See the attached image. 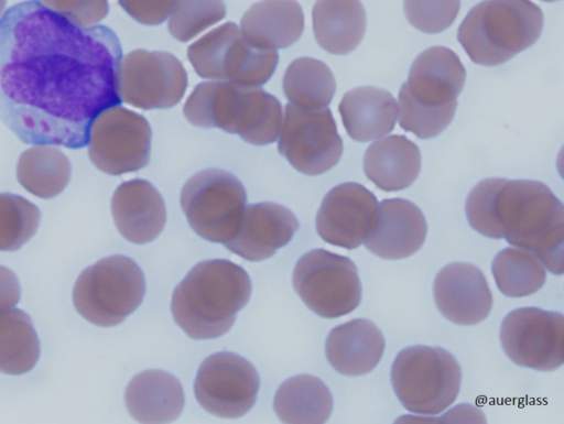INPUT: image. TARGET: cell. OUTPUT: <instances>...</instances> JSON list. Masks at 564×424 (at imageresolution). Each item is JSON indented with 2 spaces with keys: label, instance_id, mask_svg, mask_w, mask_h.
<instances>
[{
  "label": "cell",
  "instance_id": "cell-5",
  "mask_svg": "<svg viewBox=\"0 0 564 424\" xmlns=\"http://www.w3.org/2000/svg\"><path fill=\"white\" fill-rule=\"evenodd\" d=\"M183 112L196 127L219 128L254 145L273 143L283 120L282 105L273 95L232 81L198 84Z\"/></svg>",
  "mask_w": 564,
  "mask_h": 424
},
{
  "label": "cell",
  "instance_id": "cell-7",
  "mask_svg": "<svg viewBox=\"0 0 564 424\" xmlns=\"http://www.w3.org/2000/svg\"><path fill=\"white\" fill-rule=\"evenodd\" d=\"M462 370L456 358L441 347L412 346L401 350L391 367V383L410 412L433 416L456 400Z\"/></svg>",
  "mask_w": 564,
  "mask_h": 424
},
{
  "label": "cell",
  "instance_id": "cell-24",
  "mask_svg": "<svg viewBox=\"0 0 564 424\" xmlns=\"http://www.w3.org/2000/svg\"><path fill=\"white\" fill-rule=\"evenodd\" d=\"M338 111L348 135L355 141L367 142L394 129L398 104L384 89L361 86L344 95Z\"/></svg>",
  "mask_w": 564,
  "mask_h": 424
},
{
  "label": "cell",
  "instance_id": "cell-8",
  "mask_svg": "<svg viewBox=\"0 0 564 424\" xmlns=\"http://www.w3.org/2000/svg\"><path fill=\"white\" fill-rule=\"evenodd\" d=\"M144 293L141 268L131 258L115 254L82 271L73 289V303L89 323L112 327L140 306Z\"/></svg>",
  "mask_w": 564,
  "mask_h": 424
},
{
  "label": "cell",
  "instance_id": "cell-15",
  "mask_svg": "<svg viewBox=\"0 0 564 424\" xmlns=\"http://www.w3.org/2000/svg\"><path fill=\"white\" fill-rule=\"evenodd\" d=\"M500 341L516 365L555 370L564 362V316L538 307L517 308L502 320Z\"/></svg>",
  "mask_w": 564,
  "mask_h": 424
},
{
  "label": "cell",
  "instance_id": "cell-6",
  "mask_svg": "<svg viewBox=\"0 0 564 424\" xmlns=\"http://www.w3.org/2000/svg\"><path fill=\"white\" fill-rule=\"evenodd\" d=\"M543 24V12L531 0H485L464 18L457 40L474 63L496 66L532 46Z\"/></svg>",
  "mask_w": 564,
  "mask_h": 424
},
{
  "label": "cell",
  "instance_id": "cell-13",
  "mask_svg": "<svg viewBox=\"0 0 564 424\" xmlns=\"http://www.w3.org/2000/svg\"><path fill=\"white\" fill-rule=\"evenodd\" d=\"M278 150L305 175H319L334 167L343 154V140L328 107L284 109Z\"/></svg>",
  "mask_w": 564,
  "mask_h": 424
},
{
  "label": "cell",
  "instance_id": "cell-23",
  "mask_svg": "<svg viewBox=\"0 0 564 424\" xmlns=\"http://www.w3.org/2000/svg\"><path fill=\"white\" fill-rule=\"evenodd\" d=\"M130 415L141 423H169L183 411L185 398L180 381L162 370L134 376L124 392Z\"/></svg>",
  "mask_w": 564,
  "mask_h": 424
},
{
  "label": "cell",
  "instance_id": "cell-10",
  "mask_svg": "<svg viewBox=\"0 0 564 424\" xmlns=\"http://www.w3.org/2000/svg\"><path fill=\"white\" fill-rule=\"evenodd\" d=\"M247 203L242 183L230 172L208 168L184 184L181 206L192 229L203 239L225 243L232 238Z\"/></svg>",
  "mask_w": 564,
  "mask_h": 424
},
{
  "label": "cell",
  "instance_id": "cell-26",
  "mask_svg": "<svg viewBox=\"0 0 564 424\" xmlns=\"http://www.w3.org/2000/svg\"><path fill=\"white\" fill-rule=\"evenodd\" d=\"M240 30L253 44L279 50L294 44L304 30V14L296 0H261L240 21Z\"/></svg>",
  "mask_w": 564,
  "mask_h": 424
},
{
  "label": "cell",
  "instance_id": "cell-36",
  "mask_svg": "<svg viewBox=\"0 0 564 424\" xmlns=\"http://www.w3.org/2000/svg\"><path fill=\"white\" fill-rule=\"evenodd\" d=\"M43 6L82 28L96 25L109 11L108 0H40Z\"/></svg>",
  "mask_w": 564,
  "mask_h": 424
},
{
  "label": "cell",
  "instance_id": "cell-19",
  "mask_svg": "<svg viewBox=\"0 0 564 424\" xmlns=\"http://www.w3.org/2000/svg\"><path fill=\"white\" fill-rule=\"evenodd\" d=\"M299 227L289 208L275 203H256L245 207L237 231L224 244L248 261H261L288 244Z\"/></svg>",
  "mask_w": 564,
  "mask_h": 424
},
{
  "label": "cell",
  "instance_id": "cell-4",
  "mask_svg": "<svg viewBox=\"0 0 564 424\" xmlns=\"http://www.w3.org/2000/svg\"><path fill=\"white\" fill-rule=\"evenodd\" d=\"M466 80L459 57L444 46L423 51L412 63L399 91V124L420 139H431L454 119Z\"/></svg>",
  "mask_w": 564,
  "mask_h": 424
},
{
  "label": "cell",
  "instance_id": "cell-9",
  "mask_svg": "<svg viewBox=\"0 0 564 424\" xmlns=\"http://www.w3.org/2000/svg\"><path fill=\"white\" fill-rule=\"evenodd\" d=\"M187 58L204 79L248 86L265 84L279 63L275 50L251 43L234 22L217 26L191 44Z\"/></svg>",
  "mask_w": 564,
  "mask_h": 424
},
{
  "label": "cell",
  "instance_id": "cell-17",
  "mask_svg": "<svg viewBox=\"0 0 564 424\" xmlns=\"http://www.w3.org/2000/svg\"><path fill=\"white\" fill-rule=\"evenodd\" d=\"M379 203L372 192L359 183L333 187L324 197L316 216V229L327 243L352 250L376 230Z\"/></svg>",
  "mask_w": 564,
  "mask_h": 424
},
{
  "label": "cell",
  "instance_id": "cell-35",
  "mask_svg": "<svg viewBox=\"0 0 564 424\" xmlns=\"http://www.w3.org/2000/svg\"><path fill=\"white\" fill-rule=\"evenodd\" d=\"M403 8L412 26L434 34L453 24L460 9V0H404Z\"/></svg>",
  "mask_w": 564,
  "mask_h": 424
},
{
  "label": "cell",
  "instance_id": "cell-34",
  "mask_svg": "<svg viewBox=\"0 0 564 424\" xmlns=\"http://www.w3.org/2000/svg\"><path fill=\"white\" fill-rule=\"evenodd\" d=\"M226 17L223 0H177L169 20V32L188 42Z\"/></svg>",
  "mask_w": 564,
  "mask_h": 424
},
{
  "label": "cell",
  "instance_id": "cell-29",
  "mask_svg": "<svg viewBox=\"0 0 564 424\" xmlns=\"http://www.w3.org/2000/svg\"><path fill=\"white\" fill-rule=\"evenodd\" d=\"M72 174L68 157L53 145H34L23 151L17 164V178L29 193L53 198L67 186Z\"/></svg>",
  "mask_w": 564,
  "mask_h": 424
},
{
  "label": "cell",
  "instance_id": "cell-38",
  "mask_svg": "<svg viewBox=\"0 0 564 424\" xmlns=\"http://www.w3.org/2000/svg\"><path fill=\"white\" fill-rule=\"evenodd\" d=\"M21 297L20 282L14 272L0 265V312L17 305Z\"/></svg>",
  "mask_w": 564,
  "mask_h": 424
},
{
  "label": "cell",
  "instance_id": "cell-11",
  "mask_svg": "<svg viewBox=\"0 0 564 424\" xmlns=\"http://www.w3.org/2000/svg\"><path fill=\"white\" fill-rule=\"evenodd\" d=\"M293 287L305 305L324 318L351 313L361 301V283L348 257L315 249L303 254L293 271Z\"/></svg>",
  "mask_w": 564,
  "mask_h": 424
},
{
  "label": "cell",
  "instance_id": "cell-16",
  "mask_svg": "<svg viewBox=\"0 0 564 424\" xmlns=\"http://www.w3.org/2000/svg\"><path fill=\"white\" fill-rule=\"evenodd\" d=\"M259 385V374L246 358L220 351L202 362L194 392L207 412L219 417L237 418L251 410Z\"/></svg>",
  "mask_w": 564,
  "mask_h": 424
},
{
  "label": "cell",
  "instance_id": "cell-3",
  "mask_svg": "<svg viewBox=\"0 0 564 424\" xmlns=\"http://www.w3.org/2000/svg\"><path fill=\"white\" fill-rule=\"evenodd\" d=\"M250 294L251 281L245 269L225 259L205 260L176 285L171 311L188 337L213 339L231 328Z\"/></svg>",
  "mask_w": 564,
  "mask_h": 424
},
{
  "label": "cell",
  "instance_id": "cell-1",
  "mask_svg": "<svg viewBox=\"0 0 564 424\" xmlns=\"http://www.w3.org/2000/svg\"><path fill=\"white\" fill-rule=\"evenodd\" d=\"M121 45L106 25L82 28L36 0L0 18V120L24 143L83 149L93 121L121 104Z\"/></svg>",
  "mask_w": 564,
  "mask_h": 424
},
{
  "label": "cell",
  "instance_id": "cell-12",
  "mask_svg": "<svg viewBox=\"0 0 564 424\" xmlns=\"http://www.w3.org/2000/svg\"><path fill=\"white\" fill-rule=\"evenodd\" d=\"M151 139V127L142 115L120 105L109 107L90 126L88 155L106 174L135 172L149 163Z\"/></svg>",
  "mask_w": 564,
  "mask_h": 424
},
{
  "label": "cell",
  "instance_id": "cell-28",
  "mask_svg": "<svg viewBox=\"0 0 564 424\" xmlns=\"http://www.w3.org/2000/svg\"><path fill=\"white\" fill-rule=\"evenodd\" d=\"M273 406L284 423H324L332 414L333 396L321 379L299 374L282 382Z\"/></svg>",
  "mask_w": 564,
  "mask_h": 424
},
{
  "label": "cell",
  "instance_id": "cell-31",
  "mask_svg": "<svg viewBox=\"0 0 564 424\" xmlns=\"http://www.w3.org/2000/svg\"><path fill=\"white\" fill-rule=\"evenodd\" d=\"M282 86L290 104L315 109L330 104L336 80L329 67L322 61L300 57L286 68Z\"/></svg>",
  "mask_w": 564,
  "mask_h": 424
},
{
  "label": "cell",
  "instance_id": "cell-30",
  "mask_svg": "<svg viewBox=\"0 0 564 424\" xmlns=\"http://www.w3.org/2000/svg\"><path fill=\"white\" fill-rule=\"evenodd\" d=\"M41 348L31 317L19 308L0 312V372L19 376L36 365Z\"/></svg>",
  "mask_w": 564,
  "mask_h": 424
},
{
  "label": "cell",
  "instance_id": "cell-20",
  "mask_svg": "<svg viewBox=\"0 0 564 424\" xmlns=\"http://www.w3.org/2000/svg\"><path fill=\"white\" fill-rule=\"evenodd\" d=\"M111 213L120 235L132 243H148L162 232L166 221L164 200L148 181L121 183L111 198Z\"/></svg>",
  "mask_w": 564,
  "mask_h": 424
},
{
  "label": "cell",
  "instance_id": "cell-14",
  "mask_svg": "<svg viewBox=\"0 0 564 424\" xmlns=\"http://www.w3.org/2000/svg\"><path fill=\"white\" fill-rule=\"evenodd\" d=\"M187 73L171 53L134 50L121 58L118 89L122 101L143 110L167 109L180 102Z\"/></svg>",
  "mask_w": 564,
  "mask_h": 424
},
{
  "label": "cell",
  "instance_id": "cell-25",
  "mask_svg": "<svg viewBox=\"0 0 564 424\" xmlns=\"http://www.w3.org/2000/svg\"><path fill=\"white\" fill-rule=\"evenodd\" d=\"M421 171V152L405 135L392 134L370 144L364 156L366 176L384 192L412 185Z\"/></svg>",
  "mask_w": 564,
  "mask_h": 424
},
{
  "label": "cell",
  "instance_id": "cell-33",
  "mask_svg": "<svg viewBox=\"0 0 564 424\" xmlns=\"http://www.w3.org/2000/svg\"><path fill=\"white\" fill-rule=\"evenodd\" d=\"M40 209L26 198L0 193V251H15L36 232Z\"/></svg>",
  "mask_w": 564,
  "mask_h": 424
},
{
  "label": "cell",
  "instance_id": "cell-18",
  "mask_svg": "<svg viewBox=\"0 0 564 424\" xmlns=\"http://www.w3.org/2000/svg\"><path fill=\"white\" fill-rule=\"evenodd\" d=\"M433 293L441 314L462 326L482 322L492 307L491 291L484 273L466 262H453L441 269Z\"/></svg>",
  "mask_w": 564,
  "mask_h": 424
},
{
  "label": "cell",
  "instance_id": "cell-21",
  "mask_svg": "<svg viewBox=\"0 0 564 424\" xmlns=\"http://www.w3.org/2000/svg\"><path fill=\"white\" fill-rule=\"evenodd\" d=\"M426 233L425 217L415 204L403 198H386L379 204L377 228L364 243L379 258L398 260L420 250Z\"/></svg>",
  "mask_w": 564,
  "mask_h": 424
},
{
  "label": "cell",
  "instance_id": "cell-22",
  "mask_svg": "<svg viewBox=\"0 0 564 424\" xmlns=\"http://www.w3.org/2000/svg\"><path fill=\"white\" fill-rule=\"evenodd\" d=\"M386 340L381 330L370 320L357 318L333 328L325 350L330 366L344 376H362L379 363Z\"/></svg>",
  "mask_w": 564,
  "mask_h": 424
},
{
  "label": "cell",
  "instance_id": "cell-32",
  "mask_svg": "<svg viewBox=\"0 0 564 424\" xmlns=\"http://www.w3.org/2000/svg\"><path fill=\"white\" fill-rule=\"evenodd\" d=\"M496 284L509 297L528 296L539 291L545 283L546 270L543 262L532 251L509 247L499 251L491 265Z\"/></svg>",
  "mask_w": 564,
  "mask_h": 424
},
{
  "label": "cell",
  "instance_id": "cell-2",
  "mask_svg": "<svg viewBox=\"0 0 564 424\" xmlns=\"http://www.w3.org/2000/svg\"><path fill=\"white\" fill-rule=\"evenodd\" d=\"M473 229L535 253L553 274L564 271V206L542 182L486 178L469 192Z\"/></svg>",
  "mask_w": 564,
  "mask_h": 424
},
{
  "label": "cell",
  "instance_id": "cell-40",
  "mask_svg": "<svg viewBox=\"0 0 564 424\" xmlns=\"http://www.w3.org/2000/svg\"><path fill=\"white\" fill-rule=\"evenodd\" d=\"M542 1L553 2V1H557V0H542Z\"/></svg>",
  "mask_w": 564,
  "mask_h": 424
},
{
  "label": "cell",
  "instance_id": "cell-27",
  "mask_svg": "<svg viewBox=\"0 0 564 424\" xmlns=\"http://www.w3.org/2000/svg\"><path fill=\"white\" fill-rule=\"evenodd\" d=\"M312 22L319 46L328 53L345 55L361 42L367 15L360 0H317Z\"/></svg>",
  "mask_w": 564,
  "mask_h": 424
},
{
  "label": "cell",
  "instance_id": "cell-37",
  "mask_svg": "<svg viewBox=\"0 0 564 424\" xmlns=\"http://www.w3.org/2000/svg\"><path fill=\"white\" fill-rule=\"evenodd\" d=\"M177 0H118L120 7L137 22L159 25L172 13Z\"/></svg>",
  "mask_w": 564,
  "mask_h": 424
},
{
  "label": "cell",
  "instance_id": "cell-39",
  "mask_svg": "<svg viewBox=\"0 0 564 424\" xmlns=\"http://www.w3.org/2000/svg\"><path fill=\"white\" fill-rule=\"evenodd\" d=\"M7 6V0H0V17L2 15Z\"/></svg>",
  "mask_w": 564,
  "mask_h": 424
}]
</instances>
